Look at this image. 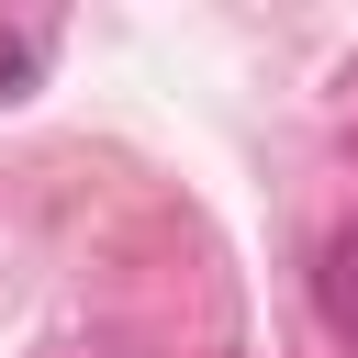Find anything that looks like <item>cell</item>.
<instances>
[{
    "label": "cell",
    "instance_id": "1",
    "mask_svg": "<svg viewBox=\"0 0 358 358\" xmlns=\"http://www.w3.org/2000/svg\"><path fill=\"white\" fill-rule=\"evenodd\" d=\"M313 302H324V324H336V336H358V224L324 246V268H313Z\"/></svg>",
    "mask_w": 358,
    "mask_h": 358
},
{
    "label": "cell",
    "instance_id": "2",
    "mask_svg": "<svg viewBox=\"0 0 358 358\" xmlns=\"http://www.w3.org/2000/svg\"><path fill=\"white\" fill-rule=\"evenodd\" d=\"M45 56H56V34H45V22H22V34H0V101H22V90L45 78Z\"/></svg>",
    "mask_w": 358,
    "mask_h": 358
}]
</instances>
